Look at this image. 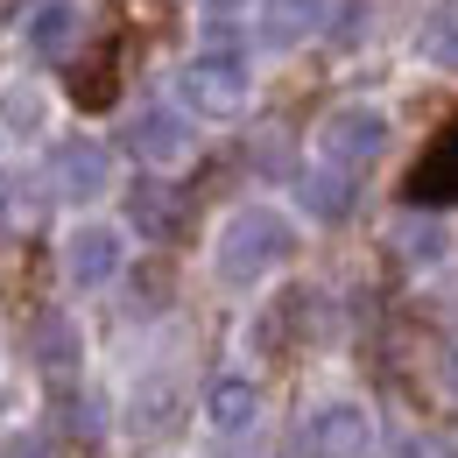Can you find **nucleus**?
I'll return each instance as SVG.
<instances>
[{"instance_id": "7ed1b4c3", "label": "nucleus", "mask_w": 458, "mask_h": 458, "mask_svg": "<svg viewBox=\"0 0 458 458\" xmlns=\"http://www.w3.org/2000/svg\"><path fill=\"white\" fill-rule=\"evenodd\" d=\"M381 148H388V114L381 106H339L318 127V163H332L345 176H367L381 163Z\"/></svg>"}, {"instance_id": "0eeeda50", "label": "nucleus", "mask_w": 458, "mask_h": 458, "mask_svg": "<svg viewBox=\"0 0 458 458\" xmlns=\"http://www.w3.org/2000/svg\"><path fill=\"white\" fill-rule=\"evenodd\" d=\"M127 148H134L141 170H176V163L198 156V134H191V120L176 106H141L134 127H127Z\"/></svg>"}, {"instance_id": "6ab92c4d", "label": "nucleus", "mask_w": 458, "mask_h": 458, "mask_svg": "<svg viewBox=\"0 0 458 458\" xmlns=\"http://www.w3.org/2000/svg\"><path fill=\"white\" fill-rule=\"evenodd\" d=\"M395 458H458V452L437 437V430H402V437H395Z\"/></svg>"}, {"instance_id": "6e6552de", "label": "nucleus", "mask_w": 458, "mask_h": 458, "mask_svg": "<svg viewBox=\"0 0 458 458\" xmlns=\"http://www.w3.org/2000/svg\"><path fill=\"white\" fill-rule=\"evenodd\" d=\"M120 261H127V247L114 226H78L64 240V283L71 289H106L120 276Z\"/></svg>"}, {"instance_id": "a211bd4d", "label": "nucleus", "mask_w": 458, "mask_h": 458, "mask_svg": "<svg viewBox=\"0 0 458 458\" xmlns=\"http://www.w3.org/2000/svg\"><path fill=\"white\" fill-rule=\"evenodd\" d=\"M416 57H430L437 71H458V0H452V7H437V14L423 21V36H416Z\"/></svg>"}, {"instance_id": "ddd939ff", "label": "nucleus", "mask_w": 458, "mask_h": 458, "mask_svg": "<svg viewBox=\"0 0 458 458\" xmlns=\"http://www.w3.org/2000/svg\"><path fill=\"white\" fill-rule=\"evenodd\" d=\"M254 416H261V395H254L247 374H219V381L205 388V423H212L219 437H247Z\"/></svg>"}, {"instance_id": "412c9836", "label": "nucleus", "mask_w": 458, "mask_h": 458, "mask_svg": "<svg viewBox=\"0 0 458 458\" xmlns=\"http://www.w3.org/2000/svg\"><path fill=\"white\" fill-rule=\"evenodd\" d=\"M0 458H50V445H43L36 430H14V437L0 445Z\"/></svg>"}, {"instance_id": "f257e3e1", "label": "nucleus", "mask_w": 458, "mask_h": 458, "mask_svg": "<svg viewBox=\"0 0 458 458\" xmlns=\"http://www.w3.org/2000/svg\"><path fill=\"white\" fill-rule=\"evenodd\" d=\"M289 254H296V233L276 205H240L226 226H219V247H212V268H219V283L233 289H254L261 276H276Z\"/></svg>"}, {"instance_id": "f3484780", "label": "nucleus", "mask_w": 458, "mask_h": 458, "mask_svg": "<svg viewBox=\"0 0 458 458\" xmlns=\"http://www.w3.org/2000/svg\"><path fill=\"white\" fill-rule=\"evenodd\" d=\"M114 92H120L114 85V43L92 64H71V99H78V106H114Z\"/></svg>"}, {"instance_id": "f8f14e48", "label": "nucleus", "mask_w": 458, "mask_h": 458, "mask_svg": "<svg viewBox=\"0 0 458 458\" xmlns=\"http://www.w3.org/2000/svg\"><path fill=\"white\" fill-rule=\"evenodd\" d=\"M127 423H134V437H141V445L170 437L176 423H183V388H176L170 374H148V381L134 388V409H127Z\"/></svg>"}, {"instance_id": "20e7f679", "label": "nucleus", "mask_w": 458, "mask_h": 458, "mask_svg": "<svg viewBox=\"0 0 458 458\" xmlns=\"http://www.w3.org/2000/svg\"><path fill=\"white\" fill-rule=\"evenodd\" d=\"M296 452L303 458H367L374 452V416L360 402H318L296 423Z\"/></svg>"}, {"instance_id": "2eb2a0df", "label": "nucleus", "mask_w": 458, "mask_h": 458, "mask_svg": "<svg viewBox=\"0 0 458 458\" xmlns=\"http://www.w3.org/2000/svg\"><path fill=\"white\" fill-rule=\"evenodd\" d=\"M127 219H134L141 240H176V226H183L176 191L170 183H134V191H127Z\"/></svg>"}, {"instance_id": "dca6fc26", "label": "nucleus", "mask_w": 458, "mask_h": 458, "mask_svg": "<svg viewBox=\"0 0 458 458\" xmlns=\"http://www.w3.org/2000/svg\"><path fill=\"white\" fill-rule=\"evenodd\" d=\"M36 352H43V374L64 388V381L78 374V339H71V318H57V310H50V318H43V332H36Z\"/></svg>"}, {"instance_id": "1a4fd4ad", "label": "nucleus", "mask_w": 458, "mask_h": 458, "mask_svg": "<svg viewBox=\"0 0 458 458\" xmlns=\"http://www.w3.org/2000/svg\"><path fill=\"white\" fill-rule=\"evenodd\" d=\"M50 198H57L50 170H0V233L29 240V233L50 219Z\"/></svg>"}, {"instance_id": "f03ea898", "label": "nucleus", "mask_w": 458, "mask_h": 458, "mask_svg": "<svg viewBox=\"0 0 458 458\" xmlns=\"http://www.w3.org/2000/svg\"><path fill=\"white\" fill-rule=\"evenodd\" d=\"M176 99L198 120H240L247 114V57L240 50H198L176 71Z\"/></svg>"}, {"instance_id": "4468645a", "label": "nucleus", "mask_w": 458, "mask_h": 458, "mask_svg": "<svg viewBox=\"0 0 458 458\" xmlns=\"http://www.w3.org/2000/svg\"><path fill=\"white\" fill-rule=\"evenodd\" d=\"M352 191H360V176L332 170V163H310V170L296 176V198H303V212L318 226H339L345 212H352Z\"/></svg>"}, {"instance_id": "9d476101", "label": "nucleus", "mask_w": 458, "mask_h": 458, "mask_svg": "<svg viewBox=\"0 0 458 458\" xmlns=\"http://www.w3.org/2000/svg\"><path fill=\"white\" fill-rule=\"evenodd\" d=\"M325 21H332V0H261V7H254V36H261L268 50L310 43Z\"/></svg>"}, {"instance_id": "aec40b11", "label": "nucleus", "mask_w": 458, "mask_h": 458, "mask_svg": "<svg viewBox=\"0 0 458 458\" xmlns=\"http://www.w3.org/2000/svg\"><path fill=\"white\" fill-rule=\"evenodd\" d=\"M0 120H7V127H36V120H43V99H36V92H7V99H0Z\"/></svg>"}, {"instance_id": "9b49d317", "label": "nucleus", "mask_w": 458, "mask_h": 458, "mask_svg": "<svg viewBox=\"0 0 458 458\" xmlns=\"http://www.w3.org/2000/svg\"><path fill=\"white\" fill-rule=\"evenodd\" d=\"M78 36H85V7H78V0H36V7H29V29H21L29 57H43V64H64Z\"/></svg>"}, {"instance_id": "39448f33", "label": "nucleus", "mask_w": 458, "mask_h": 458, "mask_svg": "<svg viewBox=\"0 0 458 458\" xmlns=\"http://www.w3.org/2000/svg\"><path fill=\"white\" fill-rule=\"evenodd\" d=\"M402 205L409 212H445V205H458V120H445L430 134V148L416 156V170L402 176Z\"/></svg>"}, {"instance_id": "423d86ee", "label": "nucleus", "mask_w": 458, "mask_h": 458, "mask_svg": "<svg viewBox=\"0 0 458 458\" xmlns=\"http://www.w3.org/2000/svg\"><path fill=\"white\" fill-rule=\"evenodd\" d=\"M50 183H57L64 205H92V198H106V191H114V156H106V141H92V134L57 141V156H50Z\"/></svg>"}, {"instance_id": "4be33fe9", "label": "nucleus", "mask_w": 458, "mask_h": 458, "mask_svg": "<svg viewBox=\"0 0 458 458\" xmlns=\"http://www.w3.org/2000/svg\"><path fill=\"white\" fill-rule=\"evenodd\" d=\"M445 381H452V395H458V332L445 339Z\"/></svg>"}]
</instances>
